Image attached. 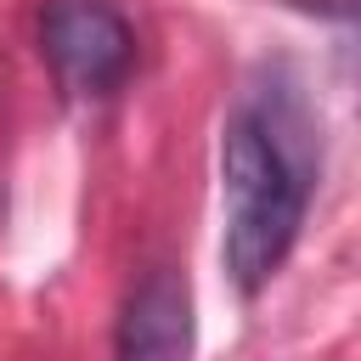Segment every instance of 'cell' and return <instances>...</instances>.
<instances>
[{
  "label": "cell",
  "mask_w": 361,
  "mask_h": 361,
  "mask_svg": "<svg viewBox=\"0 0 361 361\" xmlns=\"http://www.w3.org/2000/svg\"><path fill=\"white\" fill-rule=\"evenodd\" d=\"M220 192H226V271L243 293H259L288 248L299 243L310 203V147L293 113L248 102L220 135Z\"/></svg>",
  "instance_id": "6da1fadb"
},
{
  "label": "cell",
  "mask_w": 361,
  "mask_h": 361,
  "mask_svg": "<svg viewBox=\"0 0 361 361\" xmlns=\"http://www.w3.org/2000/svg\"><path fill=\"white\" fill-rule=\"evenodd\" d=\"M118 350L124 355H180L192 350V293L180 276L169 271H152L135 299L124 305V322H118Z\"/></svg>",
  "instance_id": "3957f363"
},
{
  "label": "cell",
  "mask_w": 361,
  "mask_h": 361,
  "mask_svg": "<svg viewBox=\"0 0 361 361\" xmlns=\"http://www.w3.org/2000/svg\"><path fill=\"white\" fill-rule=\"evenodd\" d=\"M39 51L68 96H113L135 68V34L107 0H51Z\"/></svg>",
  "instance_id": "7a4b0ae2"
}]
</instances>
